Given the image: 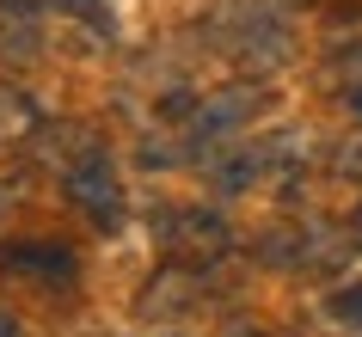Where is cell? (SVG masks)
<instances>
[{
  "mask_svg": "<svg viewBox=\"0 0 362 337\" xmlns=\"http://www.w3.org/2000/svg\"><path fill=\"white\" fill-rule=\"evenodd\" d=\"M6 264H13V270H25V276L74 270V258H68V252H56V245H13V252H6Z\"/></svg>",
  "mask_w": 362,
  "mask_h": 337,
  "instance_id": "obj_2",
  "label": "cell"
},
{
  "mask_svg": "<svg viewBox=\"0 0 362 337\" xmlns=\"http://www.w3.org/2000/svg\"><path fill=\"white\" fill-rule=\"evenodd\" d=\"M172 245H178V252H185V245H191V252H215V245H221V221L185 215V221H172Z\"/></svg>",
  "mask_w": 362,
  "mask_h": 337,
  "instance_id": "obj_3",
  "label": "cell"
},
{
  "mask_svg": "<svg viewBox=\"0 0 362 337\" xmlns=\"http://www.w3.org/2000/svg\"><path fill=\"white\" fill-rule=\"evenodd\" d=\"M31 117H25V98H13V93H0V135H19Z\"/></svg>",
  "mask_w": 362,
  "mask_h": 337,
  "instance_id": "obj_4",
  "label": "cell"
},
{
  "mask_svg": "<svg viewBox=\"0 0 362 337\" xmlns=\"http://www.w3.org/2000/svg\"><path fill=\"white\" fill-rule=\"evenodd\" d=\"M332 307H338V319H362V288H350V295H338Z\"/></svg>",
  "mask_w": 362,
  "mask_h": 337,
  "instance_id": "obj_5",
  "label": "cell"
},
{
  "mask_svg": "<svg viewBox=\"0 0 362 337\" xmlns=\"http://www.w3.org/2000/svg\"><path fill=\"white\" fill-rule=\"evenodd\" d=\"M68 196H74L93 221H117V208H123V190H117V172L105 160H86V166L68 172Z\"/></svg>",
  "mask_w": 362,
  "mask_h": 337,
  "instance_id": "obj_1",
  "label": "cell"
}]
</instances>
